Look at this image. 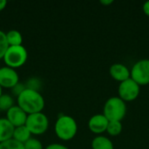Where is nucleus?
<instances>
[{
	"instance_id": "nucleus-2",
	"label": "nucleus",
	"mask_w": 149,
	"mask_h": 149,
	"mask_svg": "<svg viewBox=\"0 0 149 149\" xmlns=\"http://www.w3.org/2000/svg\"><path fill=\"white\" fill-rule=\"evenodd\" d=\"M55 134L63 141H70L74 138L78 132L76 120L69 115H61L55 123Z\"/></svg>"
},
{
	"instance_id": "nucleus-24",
	"label": "nucleus",
	"mask_w": 149,
	"mask_h": 149,
	"mask_svg": "<svg viewBox=\"0 0 149 149\" xmlns=\"http://www.w3.org/2000/svg\"><path fill=\"white\" fill-rule=\"evenodd\" d=\"M142 9H143V11H144V13H145L147 16H148L149 17V0L144 3Z\"/></svg>"
},
{
	"instance_id": "nucleus-1",
	"label": "nucleus",
	"mask_w": 149,
	"mask_h": 149,
	"mask_svg": "<svg viewBox=\"0 0 149 149\" xmlns=\"http://www.w3.org/2000/svg\"><path fill=\"white\" fill-rule=\"evenodd\" d=\"M17 106L28 115L41 113L45 107V100L38 91L26 88L17 97Z\"/></svg>"
},
{
	"instance_id": "nucleus-12",
	"label": "nucleus",
	"mask_w": 149,
	"mask_h": 149,
	"mask_svg": "<svg viewBox=\"0 0 149 149\" xmlns=\"http://www.w3.org/2000/svg\"><path fill=\"white\" fill-rule=\"evenodd\" d=\"M15 127L6 118H0V143L12 139Z\"/></svg>"
},
{
	"instance_id": "nucleus-23",
	"label": "nucleus",
	"mask_w": 149,
	"mask_h": 149,
	"mask_svg": "<svg viewBox=\"0 0 149 149\" xmlns=\"http://www.w3.org/2000/svg\"><path fill=\"white\" fill-rule=\"evenodd\" d=\"M45 149H69L67 147L62 145V144H58V143H53V144H50L48 145Z\"/></svg>"
},
{
	"instance_id": "nucleus-21",
	"label": "nucleus",
	"mask_w": 149,
	"mask_h": 149,
	"mask_svg": "<svg viewBox=\"0 0 149 149\" xmlns=\"http://www.w3.org/2000/svg\"><path fill=\"white\" fill-rule=\"evenodd\" d=\"M39 87H40V82L37 79H29V81L27 82V85H26V88L35 90V91H38V92Z\"/></svg>"
},
{
	"instance_id": "nucleus-4",
	"label": "nucleus",
	"mask_w": 149,
	"mask_h": 149,
	"mask_svg": "<svg viewBox=\"0 0 149 149\" xmlns=\"http://www.w3.org/2000/svg\"><path fill=\"white\" fill-rule=\"evenodd\" d=\"M28 58V52L23 45L9 46L3 56V61L6 66L10 68H18L25 64Z\"/></svg>"
},
{
	"instance_id": "nucleus-7",
	"label": "nucleus",
	"mask_w": 149,
	"mask_h": 149,
	"mask_svg": "<svg viewBox=\"0 0 149 149\" xmlns=\"http://www.w3.org/2000/svg\"><path fill=\"white\" fill-rule=\"evenodd\" d=\"M131 79L140 86L149 84V59L137 61L131 69Z\"/></svg>"
},
{
	"instance_id": "nucleus-8",
	"label": "nucleus",
	"mask_w": 149,
	"mask_h": 149,
	"mask_svg": "<svg viewBox=\"0 0 149 149\" xmlns=\"http://www.w3.org/2000/svg\"><path fill=\"white\" fill-rule=\"evenodd\" d=\"M19 77L15 69L3 66L0 68V86L4 88H13L19 82Z\"/></svg>"
},
{
	"instance_id": "nucleus-25",
	"label": "nucleus",
	"mask_w": 149,
	"mask_h": 149,
	"mask_svg": "<svg viewBox=\"0 0 149 149\" xmlns=\"http://www.w3.org/2000/svg\"><path fill=\"white\" fill-rule=\"evenodd\" d=\"M100 3L101 4H104V5H110L113 3V0H101Z\"/></svg>"
},
{
	"instance_id": "nucleus-19",
	"label": "nucleus",
	"mask_w": 149,
	"mask_h": 149,
	"mask_svg": "<svg viewBox=\"0 0 149 149\" xmlns=\"http://www.w3.org/2000/svg\"><path fill=\"white\" fill-rule=\"evenodd\" d=\"M9 44L6 38V33L0 31V59L3 58L6 51L9 48Z\"/></svg>"
},
{
	"instance_id": "nucleus-16",
	"label": "nucleus",
	"mask_w": 149,
	"mask_h": 149,
	"mask_svg": "<svg viewBox=\"0 0 149 149\" xmlns=\"http://www.w3.org/2000/svg\"><path fill=\"white\" fill-rule=\"evenodd\" d=\"M14 105L13 98L9 94H2L0 97V111H8Z\"/></svg>"
},
{
	"instance_id": "nucleus-11",
	"label": "nucleus",
	"mask_w": 149,
	"mask_h": 149,
	"mask_svg": "<svg viewBox=\"0 0 149 149\" xmlns=\"http://www.w3.org/2000/svg\"><path fill=\"white\" fill-rule=\"evenodd\" d=\"M109 72L113 79L120 82H123L131 78L130 70H128V68L121 63H115L112 65L109 69Z\"/></svg>"
},
{
	"instance_id": "nucleus-5",
	"label": "nucleus",
	"mask_w": 149,
	"mask_h": 149,
	"mask_svg": "<svg viewBox=\"0 0 149 149\" xmlns=\"http://www.w3.org/2000/svg\"><path fill=\"white\" fill-rule=\"evenodd\" d=\"M25 127L31 134L40 135L45 134L49 127V120L47 116L41 113L29 114L25 122Z\"/></svg>"
},
{
	"instance_id": "nucleus-17",
	"label": "nucleus",
	"mask_w": 149,
	"mask_h": 149,
	"mask_svg": "<svg viewBox=\"0 0 149 149\" xmlns=\"http://www.w3.org/2000/svg\"><path fill=\"white\" fill-rule=\"evenodd\" d=\"M107 132L112 136H117L120 134V133L122 132L121 121H109Z\"/></svg>"
},
{
	"instance_id": "nucleus-22",
	"label": "nucleus",
	"mask_w": 149,
	"mask_h": 149,
	"mask_svg": "<svg viewBox=\"0 0 149 149\" xmlns=\"http://www.w3.org/2000/svg\"><path fill=\"white\" fill-rule=\"evenodd\" d=\"M26 89V86H24L23 84H21V83H18V84H17L13 88H12V93L13 94H15L17 97L20 94V93H22L24 90Z\"/></svg>"
},
{
	"instance_id": "nucleus-14",
	"label": "nucleus",
	"mask_w": 149,
	"mask_h": 149,
	"mask_svg": "<svg viewBox=\"0 0 149 149\" xmlns=\"http://www.w3.org/2000/svg\"><path fill=\"white\" fill-rule=\"evenodd\" d=\"M93 149H114L113 141L106 136L99 135L92 141Z\"/></svg>"
},
{
	"instance_id": "nucleus-26",
	"label": "nucleus",
	"mask_w": 149,
	"mask_h": 149,
	"mask_svg": "<svg viewBox=\"0 0 149 149\" xmlns=\"http://www.w3.org/2000/svg\"><path fill=\"white\" fill-rule=\"evenodd\" d=\"M7 5V2L4 1V0H0V11L3 10Z\"/></svg>"
},
{
	"instance_id": "nucleus-27",
	"label": "nucleus",
	"mask_w": 149,
	"mask_h": 149,
	"mask_svg": "<svg viewBox=\"0 0 149 149\" xmlns=\"http://www.w3.org/2000/svg\"><path fill=\"white\" fill-rule=\"evenodd\" d=\"M2 88H3V87H2V86H0V97H1V95L3 94V93H2Z\"/></svg>"
},
{
	"instance_id": "nucleus-9",
	"label": "nucleus",
	"mask_w": 149,
	"mask_h": 149,
	"mask_svg": "<svg viewBox=\"0 0 149 149\" xmlns=\"http://www.w3.org/2000/svg\"><path fill=\"white\" fill-rule=\"evenodd\" d=\"M28 114L21 109L17 105L13 106L6 112V119L10 122L14 127L24 126Z\"/></svg>"
},
{
	"instance_id": "nucleus-20",
	"label": "nucleus",
	"mask_w": 149,
	"mask_h": 149,
	"mask_svg": "<svg viewBox=\"0 0 149 149\" xmlns=\"http://www.w3.org/2000/svg\"><path fill=\"white\" fill-rule=\"evenodd\" d=\"M24 149H43V145L40 141L35 138H31L24 144Z\"/></svg>"
},
{
	"instance_id": "nucleus-18",
	"label": "nucleus",
	"mask_w": 149,
	"mask_h": 149,
	"mask_svg": "<svg viewBox=\"0 0 149 149\" xmlns=\"http://www.w3.org/2000/svg\"><path fill=\"white\" fill-rule=\"evenodd\" d=\"M0 149H24V144L10 139L4 142L0 143Z\"/></svg>"
},
{
	"instance_id": "nucleus-3",
	"label": "nucleus",
	"mask_w": 149,
	"mask_h": 149,
	"mask_svg": "<svg viewBox=\"0 0 149 149\" xmlns=\"http://www.w3.org/2000/svg\"><path fill=\"white\" fill-rule=\"evenodd\" d=\"M103 112L109 121H121L127 113V105L120 97H111L106 101Z\"/></svg>"
},
{
	"instance_id": "nucleus-6",
	"label": "nucleus",
	"mask_w": 149,
	"mask_h": 149,
	"mask_svg": "<svg viewBox=\"0 0 149 149\" xmlns=\"http://www.w3.org/2000/svg\"><path fill=\"white\" fill-rule=\"evenodd\" d=\"M140 90L141 86L137 84L133 79L129 78L128 79L120 82L118 88L119 97L125 102L133 101L138 98L140 94Z\"/></svg>"
},
{
	"instance_id": "nucleus-10",
	"label": "nucleus",
	"mask_w": 149,
	"mask_h": 149,
	"mask_svg": "<svg viewBox=\"0 0 149 149\" xmlns=\"http://www.w3.org/2000/svg\"><path fill=\"white\" fill-rule=\"evenodd\" d=\"M109 120L104 114H95L92 116L88 121V127L93 134H100L107 132Z\"/></svg>"
},
{
	"instance_id": "nucleus-15",
	"label": "nucleus",
	"mask_w": 149,
	"mask_h": 149,
	"mask_svg": "<svg viewBox=\"0 0 149 149\" xmlns=\"http://www.w3.org/2000/svg\"><path fill=\"white\" fill-rule=\"evenodd\" d=\"M6 38L10 46H17L22 45L23 38L21 33L18 31L11 30L6 33Z\"/></svg>"
},
{
	"instance_id": "nucleus-13",
	"label": "nucleus",
	"mask_w": 149,
	"mask_h": 149,
	"mask_svg": "<svg viewBox=\"0 0 149 149\" xmlns=\"http://www.w3.org/2000/svg\"><path fill=\"white\" fill-rule=\"evenodd\" d=\"M31 132L28 130V128L24 125V126H21V127H15L12 139L15 140V141H17V142H20L22 144H24L28 140H30L31 138Z\"/></svg>"
}]
</instances>
